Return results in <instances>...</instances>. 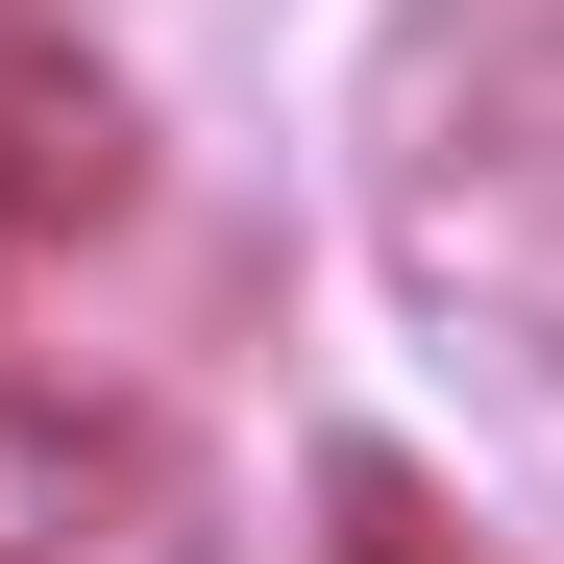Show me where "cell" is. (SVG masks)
<instances>
[{
	"mask_svg": "<svg viewBox=\"0 0 564 564\" xmlns=\"http://www.w3.org/2000/svg\"><path fill=\"white\" fill-rule=\"evenodd\" d=\"M123 74H74V50H0V246H74V221H123Z\"/></svg>",
	"mask_w": 564,
	"mask_h": 564,
	"instance_id": "obj_1",
	"label": "cell"
},
{
	"mask_svg": "<svg viewBox=\"0 0 564 564\" xmlns=\"http://www.w3.org/2000/svg\"><path fill=\"white\" fill-rule=\"evenodd\" d=\"M148 516V466L99 442V417H50V393H0V564H99Z\"/></svg>",
	"mask_w": 564,
	"mask_h": 564,
	"instance_id": "obj_2",
	"label": "cell"
},
{
	"mask_svg": "<svg viewBox=\"0 0 564 564\" xmlns=\"http://www.w3.org/2000/svg\"><path fill=\"white\" fill-rule=\"evenodd\" d=\"M0 270H25V246H0Z\"/></svg>",
	"mask_w": 564,
	"mask_h": 564,
	"instance_id": "obj_3",
	"label": "cell"
}]
</instances>
